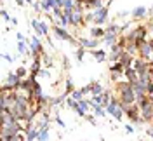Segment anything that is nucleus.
<instances>
[{
    "label": "nucleus",
    "instance_id": "13",
    "mask_svg": "<svg viewBox=\"0 0 153 141\" xmlns=\"http://www.w3.org/2000/svg\"><path fill=\"white\" fill-rule=\"evenodd\" d=\"M91 93H92V94H101V93H103V89H101V85H99V84L92 82V84H91Z\"/></svg>",
    "mask_w": 153,
    "mask_h": 141
},
{
    "label": "nucleus",
    "instance_id": "28",
    "mask_svg": "<svg viewBox=\"0 0 153 141\" xmlns=\"http://www.w3.org/2000/svg\"><path fill=\"white\" fill-rule=\"evenodd\" d=\"M76 2H78V4H84V5H89V4H91V0H76Z\"/></svg>",
    "mask_w": 153,
    "mask_h": 141
},
{
    "label": "nucleus",
    "instance_id": "25",
    "mask_svg": "<svg viewBox=\"0 0 153 141\" xmlns=\"http://www.w3.org/2000/svg\"><path fill=\"white\" fill-rule=\"evenodd\" d=\"M54 16H56V18H61V9H59V7H54Z\"/></svg>",
    "mask_w": 153,
    "mask_h": 141
},
{
    "label": "nucleus",
    "instance_id": "21",
    "mask_svg": "<svg viewBox=\"0 0 153 141\" xmlns=\"http://www.w3.org/2000/svg\"><path fill=\"white\" fill-rule=\"evenodd\" d=\"M73 5H75V4H73V0H65V4H63V7H65V9H73Z\"/></svg>",
    "mask_w": 153,
    "mask_h": 141
},
{
    "label": "nucleus",
    "instance_id": "14",
    "mask_svg": "<svg viewBox=\"0 0 153 141\" xmlns=\"http://www.w3.org/2000/svg\"><path fill=\"white\" fill-rule=\"evenodd\" d=\"M26 140H38V131H35V129L26 131Z\"/></svg>",
    "mask_w": 153,
    "mask_h": 141
},
{
    "label": "nucleus",
    "instance_id": "8",
    "mask_svg": "<svg viewBox=\"0 0 153 141\" xmlns=\"http://www.w3.org/2000/svg\"><path fill=\"white\" fill-rule=\"evenodd\" d=\"M115 33H105V35H103V40H105V44L106 46H113L115 44Z\"/></svg>",
    "mask_w": 153,
    "mask_h": 141
},
{
    "label": "nucleus",
    "instance_id": "29",
    "mask_svg": "<svg viewBox=\"0 0 153 141\" xmlns=\"http://www.w3.org/2000/svg\"><path fill=\"white\" fill-rule=\"evenodd\" d=\"M40 75L42 77H49V72L47 70H40Z\"/></svg>",
    "mask_w": 153,
    "mask_h": 141
},
{
    "label": "nucleus",
    "instance_id": "3",
    "mask_svg": "<svg viewBox=\"0 0 153 141\" xmlns=\"http://www.w3.org/2000/svg\"><path fill=\"white\" fill-rule=\"evenodd\" d=\"M21 82V78L18 77V73H9L7 75V80H5V84L2 85L4 89H16Z\"/></svg>",
    "mask_w": 153,
    "mask_h": 141
},
{
    "label": "nucleus",
    "instance_id": "17",
    "mask_svg": "<svg viewBox=\"0 0 153 141\" xmlns=\"http://www.w3.org/2000/svg\"><path fill=\"white\" fill-rule=\"evenodd\" d=\"M84 94H85V91H84V89H82V91H73V99L80 101V99L84 98Z\"/></svg>",
    "mask_w": 153,
    "mask_h": 141
},
{
    "label": "nucleus",
    "instance_id": "20",
    "mask_svg": "<svg viewBox=\"0 0 153 141\" xmlns=\"http://www.w3.org/2000/svg\"><path fill=\"white\" fill-rule=\"evenodd\" d=\"M16 73H18V77H19V78H23V77H26V68H25V66H21V68H19V70L16 72Z\"/></svg>",
    "mask_w": 153,
    "mask_h": 141
},
{
    "label": "nucleus",
    "instance_id": "1",
    "mask_svg": "<svg viewBox=\"0 0 153 141\" xmlns=\"http://www.w3.org/2000/svg\"><path fill=\"white\" fill-rule=\"evenodd\" d=\"M141 108V117H143L144 122H150L153 120V99H148L143 106H139Z\"/></svg>",
    "mask_w": 153,
    "mask_h": 141
},
{
    "label": "nucleus",
    "instance_id": "7",
    "mask_svg": "<svg viewBox=\"0 0 153 141\" xmlns=\"http://www.w3.org/2000/svg\"><path fill=\"white\" fill-rule=\"evenodd\" d=\"M97 42H99V40H87V38H80V46L89 47V49L96 47V46H97Z\"/></svg>",
    "mask_w": 153,
    "mask_h": 141
},
{
    "label": "nucleus",
    "instance_id": "5",
    "mask_svg": "<svg viewBox=\"0 0 153 141\" xmlns=\"http://www.w3.org/2000/svg\"><path fill=\"white\" fill-rule=\"evenodd\" d=\"M54 31H56L57 37H61L63 40H68V42H71V44H75V40H73V37L68 33L66 30H63L61 26H54Z\"/></svg>",
    "mask_w": 153,
    "mask_h": 141
},
{
    "label": "nucleus",
    "instance_id": "37",
    "mask_svg": "<svg viewBox=\"0 0 153 141\" xmlns=\"http://www.w3.org/2000/svg\"><path fill=\"white\" fill-rule=\"evenodd\" d=\"M152 80H153V72H152Z\"/></svg>",
    "mask_w": 153,
    "mask_h": 141
},
{
    "label": "nucleus",
    "instance_id": "31",
    "mask_svg": "<svg viewBox=\"0 0 153 141\" xmlns=\"http://www.w3.org/2000/svg\"><path fill=\"white\" fill-rule=\"evenodd\" d=\"M63 4H65V0H56V5H57V7H61Z\"/></svg>",
    "mask_w": 153,
    "mask_h": 141
},
{
    "label": "nucleus",
    "instance_id": "24",
    "mask_svg": "<svg viewBox=\"0 0 153 141\" xmlns=\"http://www.w3.org/2000/svg\"><path fill=\"white\" fill-rule=\"evenodd\" d=\"M66 93H73V84H71V80L66 82Z\"/></svg>",
    "mask_w": 153,
    "mask_h": 141
},
{
    "label": "nucleus",
    "instance_id": "10",
    "mask_svg": "<svg viewBox=\"0 0 153 141\" xmlns=\"http://www.w3.org/2000/svg\"><path fill=\"white\" fill-rule=\"evenodd\" d=\"M38 72H40V59L35 57V63H33V66H31V77H37Z\"/></svg>",
    "mask_w": 153,
    "mask_h": 141
},
{
    "label": "nucleus",
    "instance_id": "32",
    "mask_svg": "<svg viewBox=\"0 0 153 141\" xmlns=\"http://www.w3.org/2000/svg\"><path fill=\"white\" fill-rule=\"evenodd\" d=\"M18 38H19V40H23V42H26V40H25V35H23V33H18Z\"/></svg>",
    "mask_w": 153,
    "mask_h": 141
},
{
    "label": "nucleus",
    "instance_id": "2",
    "mask_svg": "<svg viewBox=\"0 0 153 141\" xmlns=\"http://www.w3.org/2000/svg\"><path fill=\"white\" fill-rule=\"evenodd\" d=\"M137 51H139L141 57H144V59H152L153 49H152V46H150V40H143V42H139V44H137Z\"/></svg>",
    "mask_w": 153,
    "mask_h": 141
},
{
    "label": "nucleus",
    "instance_id": "36",
    "mask_svg": "<svg viewBox=\"0 0 153 141\" xmlns=\"http://www.w3.org/2000/svg\"><path fill=\"white\" fill-rule=\"evenodd\" d=\"M150 46H152V49H153V38H152V40H150Z\"/></svg>",
    "mask_w": 153,
    "mask_h": 141
},
{
    "label": "nucleus",
    "instance_id": "11",
    "mask_svg": "<svg viewBox=\"0 0 153 141\" xmlns=\"http://www.w3.org/2000/svg\"><path fill=\"white\" fill-rule=\"evenodd\" d=\"M144 14H146V9H144V7H136V9L132 10L134 18H143Z\"/></svg>",
    "mask_w": 153,
    "mask_h": 141
},
{
    "label": "nucleus",
    "instance_id": "4",
    "mask_svg": "<svg viewBox=\"0 0 153 141\" xmlns=\"http://www.w3.org/2000/svg\"><path fill=\"white\" fill-rule=\"evenodd\" d=\"M106 16H108V9L106 7H101V9H96L94 12V23L96 25H103L105 23Z\"/></svg>",
    "mask_w": 153,
    "mask_h": 141
},
{
    "label": "nucleus",
    "instance_id": "19",
    "mask_svg": "<svg viewBox=\"0 0 153 141\" xmlns=\"http://www.w3.org/2000/svg\"><path fill=\"white\" fill-rule=\"evenodd\" d=\"M118 26H117V25H111V26H108V28H106V31L105 33H117V31H118Z\"/></svg>",
    "mask_w": 153,
    "mask_h": 141
},
{
    "label": "nucleus",
    "instance_id": "34",
    "mask_svg": "<svg viewBox=\"0 0 153 141\" xmlns=\"http://www.w3.org/2000/svg\"><path fill=\"white\" fill-rule=\"evenodd\" d=\"M18 5H25V0H18Z\"/></svg>",
    "mask_w": 153,
    "mask_h": 141
},
{
    "label": "nucleus",
    "instance_id": "26",
    "mask_svg": "<svg viewBox=\"0 0 153 141\" xmlns=\"http://www.w3.org/2000/svg\"><path fill=\"white\" fill-rule=\"evenodd\" d=\"M40 25H42V33H44V35H47V33H49L47 25H45V23H40Z\"/></svg>",
    "mask_w": 153,
    "mask_h": 141
},
{
    "label": "nucleus",
    "instance_id": "22",
    "mask_svg": "<svg viewBox=\"0 0 153 141\" xmlns=\"http://www.w3.org/2000/svg\"><path fill=\"white\" fill-rule=\"evenodd\" d=\"M18 51H19V52H21V54H25V51H26V46H25V42H23V40H19Z\"/></svg>",
    "mask_w": 153,
    "mask_h": 141
},
{
    "label": "nucleus",
    "instance_id": "23",
    "mask_svg": "<svg viewBox=\"0 0 153 141\" xmlns=\"http://www.w3.org/2000/svg\"><path fill=\"white\" fill-rule=\"evenodd\" d=\"M84 54H85V52H84V46H82V49H78V51H76V57H78V61H82V59H84Z\"/></svg>",
    "mask_w": 153,
    "mask_h": 141
},
{
    "label": "nucleus",
    "instance_id": "27",
    "mask_svg": "<svg viewBox=\"0 0 153 141\" xmlns=\"http://www.w3.org/2000/svg\"><path fill=\"white\" fill-rule=\"evenodd\" d=\"M2 18H4V19H7V21H10V19H12V18H9L7 10H2Z\"/></svg>",
    "mask_w": 153,
    "mask_h": 141
},
{
    "label": "nucleus",
    "instance_id": "12",
    "mask_svg": "<svg viewBox=\"0 0 153 141\" xmlns=\"http://www.w3.org/2000/svg\"><path fill=\"white\" fill-rule=\"evenodd\" d=\"M47 138H49L47 127H40V129H38V140H47Z\"/></svg>",
    "mask_w": 153,
    "mask_h": 141
},
{
    "label": "nucleus",
    "instance_id": "15",
    "mask_svg": "<svg viewBox=\"0 0 153 141\" xmlns=\"http://www.w3.org/2000/svg\"><path fill=\"white\" fill-rule=\"evenodd\" d=\"M92 106V110L97 117H105V112H103V108H101V104H91Z\"/></svg>",
    "mask_w": 153,
    "mask_h": 141
},
{
    "label": "nucleus",
    "instance_id": "30",
    "mask_svg": "<svg viewBox=\"0 0 153 141\" xmlns=\"http://www.w3.org/2000/svg\"><path fill=\"white\" fill-rule=\"evenodd\" d=\"M84 117H85L89 122H94V117H91V115H84Z\"/></svg>",
    "mask_w": 153,
    "mask_h": 141
},
{
    "label": "nucleus",
    "instance_id": "38",
    "mask_svg": "<svg viewBox=\"0 0 153 141\" xmlns=\"http://www.w3.org/2000/svg\"><path fill=\"white\" fill-rule=\"evenodd\" d=\"M152 61H153V54H152Z\"/></svg>",
    "mask_w": 153,
    "mask_h": 141
},
{
    "label": "nucleus",
    "instance_id": "16",
    "mask_svg": "<svg viewBox=\"0 0 153 141\" xmlns=\"http://www.w3.org/2000/svg\"><path fill=\"white\" fill-rule=\"evenodd\" d=\"M92 54H94V57L97 59V61H105V57H106L105 56V54H106L105 51H94Z\"/></svg>",
    "mask_w": 153,
    "mask_h": 141
},
{
    "label": "nucleus",
    "instance_id": "18",
    "mask_svg": "<svg viewBox=\"0 0 153 141\" xmlns=\"http://www.w3.org/2000/svg\"><path fill=\"white\" fill-rule=\"evenodd\" d=\"M91 33H92V37H101V35H105V31H103L101 28H92Z\"/></svg>",
    "mask_w": 153,
    "mask_h": 141
},
{
    "label": "nucleus",
    "instance_id": "33",
    "mask_svg": "<svg viewBox=\"0 0 153 141\" xmlns=\"http://www.w3.org/2000/svg\"><path fill=\"white\" fill-rule=\"evenodd\" d=\"M56 122L59 124V125H65V124H63V120H61V119H59V117H56Z\"/></svg>",
    "mask_w": 153,
    "mask_h": 141
},
{
    "label": "nucleus",
    "instance_id": "35",
    "mask_svg": "<svg viewBox=\"0 0 153 141\" xmlns=\"http://www.w3.org/2000/svg\"><path fill=\"white\" fill-rule=\"evenodd\" d=\"M148 134H150V136L153 138V129H150V131H148Z\"/></svg>",
    "mask_w": 153,
    "mask_h": 141
},
{
    "label": "nucleus",
    "instance_id": "9",
    "mask_svg": "<svg viewBox=\"0 0 153 141\" xmlns=\"http://www.w3.org/2000/svg\"><path fill=\"white\" fill-rule=\"evenodd\" d=\"M31 26H33V30H35V33H37L38 37H40V35H44V33H42V25H40V21L33 19V21H31Z\"/></svg>",
    "mask_w": 153,
    "mask_h": 141
},
{
    "label": "nucleus",
    "instance_id": "6",
    "mask_svg": "<svg viewBox=\"0 0 153 141\" xmlns=\"http://www.w3.org/2000/svg\"><path fill=\"white\" fill-rule=\"evenodd\" d=\"M87 108H89V103H87V101H84V99H80V101H78V108H76V113L84 117V115H85V112H87Z\"/></svg>",
    "mask_w": 153,
    "mask_h": 141
}]
</instances>
